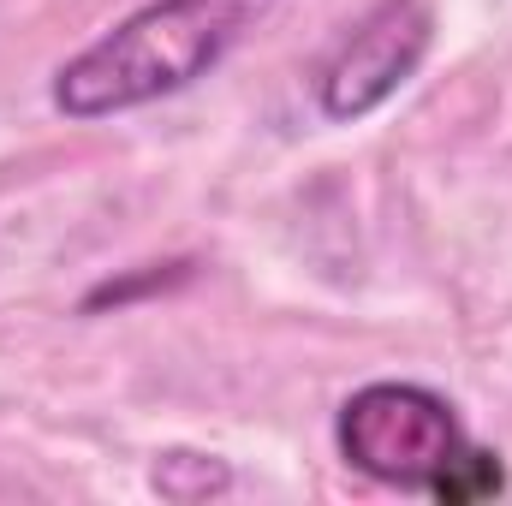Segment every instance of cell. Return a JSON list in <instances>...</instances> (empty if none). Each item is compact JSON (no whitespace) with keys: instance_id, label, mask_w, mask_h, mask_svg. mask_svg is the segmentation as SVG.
Masks as SVG:
<instances>
[{"instance_id":"6da1fadb","label":"cell","mask_w":512,"mask_h":506,"mask_svg":"<svg viewBox=\"0 0 512 506\" xmlns=\"http://www.w3.org/2000/svg\"><path fill=\"white\" fill-rule=\"evenodd\" d=\"M268 0H149L54 72V108L72 120H108L197 84L251 30Z\"/></svg>"},{"instance_id":"7a4b0ae2","label":"cell","mask_w":512,"mask_h":506,"mask_svg":"<svg viewBox=\"0 0 512 506\" xmlns=\"http://www.w3.org/2000/svg\"><path fill=\"white\" fill-rule=\"evenodd\" d=\"M334 447L358 477L441 501L453 465L471 453V435L441 393L417 381H370L340 405Z\"/></svg>"},{"instance_id":"3957f363","label":"cell","mask_w":512,"mask_h":506,"mask_svg":"<svg viewBox=\"0 0 512 506\" xmlns=\"http://www.w3.org/2000/svg\"><path fill=\"white\" fill-rule=\"evenodd\" d=\"M429 42H435L429 0H376L340 36V48L322 60V72H316V108L328 120H340V126L376 114L387 96H399V84L423 66Z\"/></svg>"},{"instance_id":"277c9868","label":"cell","mask_w":512,"mask_h":506,"mask_svg":"<svg viewBox=\"0 0 512 506\" xmlns=\"http://www.w3.org/2000/svg\"><path fill=\"white\" fill-rule=\"evenodd\" d=\"M149 489L161 501H179V506H197V501H221L233 489V465L221 453H197V447H167L155 453L149 465Z\"/></svg>"},{"instance_id":"5b68a950","label":"cell","mask_w":512,"mask_h":506,"mask_svg":"<svg viewBox=\"0 0 512 506\" xmlns=\"http://www.w3.org/2000/svg\"><path fill=\"white\" fill-rule=\"evenodd\" d=\"M507 489V465H501V453L495 447H477L471 441V453L453 465V477H447V489H441V506H477V501H495Z\"/></svg>"},{"instance_id":"8992f818","label":"cell","mask_w":512,"mask_h":506,"mask_svg":"<svg viewBox=\"0 0 512 506\" xmlns=\"http://www.w3.org/2000/svg\"><path fill=\"white\" fill-rule=\"evenodd\" d=\"M179 280H191V262H161V268L149 262L143 274H126V280H102V286L84 298V310H108V304L120 310V304H131V298H137V292H167V286H179Z\"/></svg>"}]
</instances>
